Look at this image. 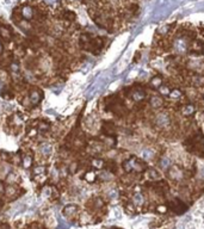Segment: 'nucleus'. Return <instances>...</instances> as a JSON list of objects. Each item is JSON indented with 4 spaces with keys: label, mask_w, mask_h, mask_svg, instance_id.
<instances>
[{
    "label": "nucleus",
    "mask_w": 204,
    "mask_h": 229,
    "mask_svg": "<svg viewBox=\"0 0 204 229\" xmlns=\"http://www.w3.org/2000/svg\"><path fill=\"white\" fill-rule=\"evenodd\" d=\"M100 134L104 137H118V124L112 119L103 121L100 124Z\"/></svg>",
    "instance_id": "obj_2"
},
{
    "label": "nucleus",
    "mask_w": 204,
    "mask_h": 229,
    "mask_svg": "<svg viewBox=\"0 0 204 229\" xmlns=\"http://www.w3.org/2000/svg\"><path fill=\"white\" fill-rule=\"evenodd\" d=\"M90 164L92 166L93 170L95 171H99V170H104L105 167V160L103 158H99V157H94L90 160Z\"/></svg>",
    "instance_id": "obj_11"
},
{
    "label": "nucleus",
    "mask_w": 204,
    "mask_h": 229,
    "mask_svg": "<svg viewBox=\"0 0 204 229\" xmlns=\"http://www.w3.org/2000/svg\"><path fill=\"white\" fill-rule=\"evenodd\" d=\"M143 203H145V196L140 191H136L133 196V204L135 206H141L143 205Z\"/></svg>",
    "instance_id": "obj_16"
},
{
    "label": "nucleus",
    "mask_w": 204,
    "mask_h": 229,
    "mask_svg": "<svg viewBox=\"0 0 204 229\" xmlns=\"http://www.w3.org/2000/svg\"><path fill=\"white\" fill-rule=\"evenodd\" d=\"M168 208L171 210H173L174 212H177V214H183L187 209L185 203H183L180 199H172L171 202H168Z\"/></svg>",
    "instance_id": "obj_7"
},
{
    "label": "nucleus",
    "mask_w": 204,
    "mask_h": 229,
    "mask_svg": "<svg viewBox=\"0 0 204 229\" xmlns=\"http://www.w3.org/2000/svg\"><path fill=\"white\" fill-rule=\"evenodd\" d=\"M147 104L153 111H159V110H162L166 108L167 99L165 97H162L161 94H159L158 92H154L153 94H149V97L147 99Z\"/></svg>",
    "instance_id": "obj_3"
},
{
    "label": "nucleus",
    "mask_w": 204,
    "mask_h": 229,
    "mask_svg": "<svg viewBox=\"0 0 204 229\" xmlns=\"http://www.w3.org/2000/svg\"><path fill=\"white\" fill-rule=\"evenodd\" d=\"M0 94H1V97H3L4 99H12V98L15 97V93L12 92V90H11L9 86L4 87V89L1 90V92H0Z\"/></svg>",
    "instance_id": "obj_19"
},
{
    "label": "nucleus",
    "mask_w": 204,
    "mask_h": 229,
    "mask_svg": "<svg viewBox=\"0 0 204 229\" xmlns=\"http://www.w3.org/2000/svg\"><path fill=\"white\" fill-rule=\"evenodd\" d=\"M22 16L26 20H31L35 17V10H32L30 6H24L22 9Z\"/></svg>",
    "instance_id": "obj_15"
},
{
    "label": "nucleus",
    "mask_w": 204,
    "mask_h": 229,
    "mask_svg": "<svg viewBox=\"0 0 204 229\" xmlns=\"http://www.w3.org/2000/svg\"><path fill=\"white\" fill-rule=\"evenodd\" d=\"M3 53V45H1V43H0V54Z\"/></svg>",
    "instance_id": "obj_28"
},
{
    "label": "nucleus",
    "mask_w": 204,
    "mask_h": 229,
    "mask_svg": "<svg viewBox=\"0 0 204 229\" xmlns=\"http://www.w3.org/2000/svg\"><path fill=\"white\" fill-rule=\"evenodd\" d=\"M3 191H4V185L0 183V192H3Z\"/></svg>",
    "instance_id": "obj_27"
},
{
    "label": "nucleus",
    "mask_w": 204,
    "mask_h": 229,
    "mask_svg": "<svg viewBox=\"0 0 204 229\" xmlns=\"http://www.w3.org/2000/svg\"><path fill=\"white\" fill-rule=\"evenodd\" d=\"M42 98H43L42 91H40V90H37V89L31 90V92H30V94H29V100H30V103H31L32 105H37V104L42 100Z\"/></svg>",
    "instance_id": "obj_10"
},
{
    "label": "nucleus",
    "mask_w": 204,
    "mask_h": 229,
    "mask_svg": "<svg viewBox=\"0 0 204 229\" xmlns=\"http://www.w3.org/2000/svg\"><path fill=\"white\" fill-rule=\"evenodd\" d=\"M49 128H50V124H48V123H40V124H37V130L38 131H41V132H45L47 130H49Z\"/></svg>",
    "instance_id": "obj_21"
},
{
    "label": "nucleus",
    "mask_w": 204,
    "mask_h": 229,
    "mask_svg": "<svg viewBox=\"0 0 204 229\" xmlns=\"http://www.w3.org/2000/svg\"><path fill=\"white\" fill-rule=\"evenodd\" d=\"M47 167L45 166H37L35 167L34 170V174L37 177V178H41V179H44L45 176H47Z\"/></svg>",
    "instance_id": "obj_18"
},
{
    "label": "nucleus",
    "mask_w": 204,
    "mask_h": 229,
    "mask_svg": "<svg viewBox=\"0 0 204 229\" xmlns=\"http://www.w3.org/2000/svg\"><path fill=\"white\" fill-rule=\"evenodd\" d=\"M141 60V51H137L136 54H135V59H134V63H136V62H139Z\"/></svg>",
    "instance_id": "obj_25"
},
{
    "label": "nucleus",
    "mask_w": 204,
    "mask_h": 229,
    "mask_svg": "<svg viewBox=\"0 0 204 229\" xmlns=\"http://www.w3.org/2000/svg\"><path fill=\"white\" fill-rule=\"evenodd\" d=\"M78 206L76 205H74V204H69V205H67V206H65L63 208V215L66 216V217H73L76 212H78Z\"/></svg>",
    "instance_id": "obj_14"
},
{
    "label": "nucleus",
    "mask_w": 204,
    "mask_h": 229,
    "mask_svg": "<svg viewBox=\"0 0 204 229\" xmlns=\"http://www.w3.org/2000/svg\"><path fill=\"white\" fill-rule=\"evenodd\" d=\"M0 229H10V225L6 223H0Z\"/></svg>",
    "instance_id": "obj_26"
},
{
    "label": "nucleus",
    "mask_w": 204,
    "mask_h": 229,
    "mask_svg": "<svg viewBox=\"0 0 204 229\" xmlns=\"http://www.w3.org/2000/svg\"><path fill=\"white\" fill-rule=\"evenodd\" d=\"M166 177L167 179L172 181H183L186 178L185 173V167H183L180 164H173L167 171H166Z\"/></svg>",
    "instance_id": "obj_1"
},
{
    "label": "nucleus",
    "mask_w": 204,
    "mask_h": 229,
    "mask_svg": "<svg viewBox=\"0 0 204 229\" xmlns=\"http://www.w3.org/2000/svg\"><path fill=\"white\" fill-rule=\"evenodd\" d=\"M165 76L162 74H155L153 75L152 78L148 80V83L146 84L147 85V89L148 90H152L153 92H156L159 90V87L165 83Z\"/></svg>",
    "instance_id": "obj_6"
},
{
    "label": "nucleus",
    "mask_w": 204,
    "mask_h": 229,
    "mask_svg": "<svg viewBox=\"0 0 204 229\" xmlns=\"http://www.w3.org/2000/svg\"><path fill=\"white\" fill-rule=\"evenodd\" d=\"M32 161H34V159H32V157H31V155H25V157L22 159L23 166H24L25 168H29V167L32 165Z\"/></svg>",
    "instance_id": "obj_20"
},
{
    "label": "nucleus",
    "mask_w": 204,
    "mask_h": 229,
    "mask_svg": "<svg viewBox=\"0 0 204 229\" xmlns=\"http://www.w3.org/2000/svg\"><path fill=\"white\" fill-rule=\"evenodd\" d=\"M105 45H106V40H105V37H101V36H92L87 51L91 53L92 55H99L101 51H103V49L105 48Z\"/></svg>",
    "instance_id": "obj_4"
},
{
    "label": "nucleus",
    "mask_w": 204,
    "mask_h": 229,
    "mask_svg": "<svg viewBox=\"0 0 204 229\" xmlns=\"http://www.w3.org/2000/svg\"><path fill=\"white\" fill-rule=\"evenodd\" d=\"M146 176H147L148 180H159L162 177L161 170H159L156 166H149L146 171Z\"/></svg>",
    "instance_id": "obj_8"
},
{
    "label": "nucleus",
    "mask_w": 204,
    "mask_h": 229,
    "mask_svg": "<svg viewBox=\"0 0 204 229\" xmlns=\"http://www.w3.org/2000/svg\"><path fill=\"white\" fill-rule=\"evenodd\" d=\"M1 205H3V200H1V199H0V206H1Z\"/></svg>",
    "instance_id": "obj_29"
},
{
    "label": "nucleus",
    "mask_w": 204,
    "mask_h": 229,
    "mask_svg": "<svg viewBox=\"0 0 204 229\" xmlns=\"http://www.w3.org/2000/svg\"><path fill=\"white\" fill-rule=\"evenodd\" d=\"M84 178H85V180H86V181H88V183H93V181H95V180L98 179V173H97L95 171H93V170H90V171L85 172Z\"/></svg>",
    "instance_id": "obj_17"
},
{
    "label": "nucleus",
    "mask_w": 204,
    "mask_h": 229,
    "mask_svg": "<svg viewBox=\"0 0 204 229\" xmlns=\"http://www.w3.org/2000/svg\"><path fill=\"white\" fill-rule=\"evenodd\" d=\"M105 171L112 173L114 176L117 174L118 170H120V166H118V162L115 160V159H109V160H105V167H104Z\"/></svg>",
    "instance_id": "obj_9"
},
{
    "label": "nucleus",
    "mask_w": 204,
    "mask_h": 229,
    "mask_svg": "<svg viewBox=\"0 0 204 229\" xmlns=\"http://www.w3.org/2000/svg\"><path fill=\"white\" fill-rule=\"evenodd\" d=\"M187 56H194V57H200L204 56V40L196 37L192 40L189 47Z\"/></svg>",
    "instance_id": "obj_5"
},
{
    "label": "nucleus",
    "mask_w": 204,
    "mask_h": 229,
    "mask_svg": "<svg viewBox=\"0 0 204 229\" xmlns=\"http://www.w3.org/2000/svg\"><path fill=\"white\" fill-rule=\"evenodd\" d=\"M197 34L199 37H204V24H199L197 26Z\"/></svg>",
    "instance_id": "obj_23"
},
{
    "label": "nucleus",
    "mask_w": 204,
    "mask_h": 229,
    "mask_svg": "<svg viewBox=\"0 0 204 229\" xmlns=\"http://www.w3.org/2000/svg\"><path fill=\"white\" fill-rule=\"evenodd\" d=\"M13 34H12V30L7 26H0V38L6 41V42H10L11 38H12Z\"/></svg>",
    "instance_id": "obj_12"
},
{
    "label": "nucleus",
    "mask_w": 204,
    "mask_h": 229,
    "mask_svg": "<svg viewBox=\"0 0 204 229\" xmlns=\"http://www.w3.org/2000/svg\"><path fill=\"white\" fill-rule=\"evenodd\" d=\"M40 153L42 155H44V157H50V154L53 153V147H51V144L50 143H47V142H44V143H42L41 146H40Z\"/></svg>",
    "instance_id": "obj_13"
},
{
    "label": "nucleus",
    "mask_w": 204,
    "mask_h": 229,
    "mask_svg": "<svg viewBox=\"0 0 204 229\" xmlns=\"http://www.w3.org/2000/svg\"><path fill=\"white\" fill-rule=\"evenodd\" d=\"M10 67H11V72L12 73H18L19 72V64L17 62H12L10 64Z\"/></svg>",
    "instance_id": "obj_22"
},
{
    "label": "nucleus",
    "mask_w": 204,
    "mask_h": 229,
    "mask_svg": "<svg viewBox=\"0 0 204 229\" xmlns=\"http://www.w3.org/2000/svg\"><path fill=\"white\" fill-rule=\"evenodd\" d=\"M16 193V187H13V186H9L7 189H6V195L7 196H13Z\"/></svg>",
    "instance_id": "obj_24"
}]
</instances>
